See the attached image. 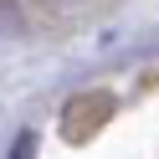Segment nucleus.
<instances>
[{"instance_id":"nucleus-1","label":"nucleus","mask_w":159,"mask_h":159,"mask_svg":"<svg viewBox=\"0 0 159 159\" xmlns=\"http://www.w3.org/2000/svg\"><path fill=\"white\" fill-rule=\"evenodd\" d=\"M11 159H36V134H21V139H16Z\"/></svg>"}]
</instances>
